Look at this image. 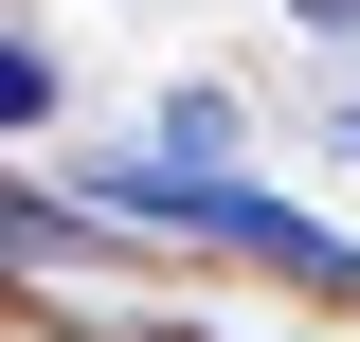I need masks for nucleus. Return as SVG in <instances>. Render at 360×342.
<instances>
[{
    "label": "nucleus",
    "mask_w": 360,
    "mask_h": 342,
    "mask_svg": "<svg viewBox=\"0 0 360 342\" xmlns=\"http://www.w3.org/2000/svg\"><path fill=\"white\" fill-rule=\"evenodd\" d=\"M127 216H180V234H217V253L288 270V289H360V234H324V216L252 198V180H217V163H127Z\"/></svg>",
    "instance_id": "nucleus-1"
}]
</instances>
